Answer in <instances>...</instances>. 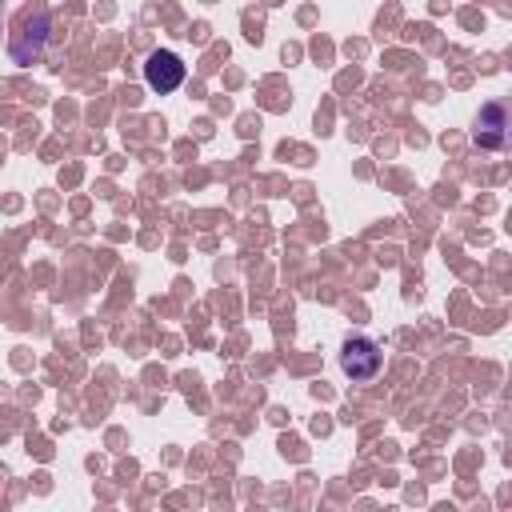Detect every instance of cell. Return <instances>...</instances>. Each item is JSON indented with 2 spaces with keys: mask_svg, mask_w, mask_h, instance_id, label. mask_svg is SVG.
Instances as JSON below:
<instances>
[{
  "mask_svg": "<svg viewBox=\"0 0 512 512\" xmlns=\"http://www.w3.org/2000/svg\"><path fill=\"white\" fill-rule=\"evenodd\" d=\"M472 144L484 148V152H496L508 144V108L488 100L480 104V116H476V128H472Z\"/></svg>",
  "mask_w": 512,
  "mask_h": 512,
  "instance_id": "3957f363",
  "label": "cell"
},
{
  "mask_svg": "<svg viewBox=\"0 0 512 512\" xmlns=\"http://www.w3.org/2000/svg\"><path fill=\"white\" fill-rule=\"evenodd\" d=\"M380 364H384V352H380V344H376L372 336H348V340H344V348H340V368H344V376H352V380H372V376L380 372Z\"/></svg>",
  "mask_w": 512,
  "mask_h": 512,
  "instance_id": "7a4b0ae2",
  "label": "cell"
},
{
  "mask_svg": "<svg viewBox=\"0 0 512 512\" xmlns=\"http://www.w3.org/2000/svg\"><path fill=\"white\" fill-rule=\"evenodd\" d=\"M144 80H148L152 92L168 96V92H176L184 84V60L176 52H168V48H156L148 56V64H144Z\"/></svg>",
  "mask_w": 512,
  "mask_h": 512,
  "instance_id": "277c9868",
  "label": "cell"
},
{
  "mask_svg": "<svg viewBox=\"0 0 512 512\" xmlns=\"http://www.w3.org/2000/svg\"><path fill=\"white\" fill-rule=\"evenodd\" d=\"M48 28H52V16H48L44 4L24 8V12L16 16V24H12V36H8L12 60H16V64H32V60L44 52V44H48Z\"/></svg>",
  "mask_w": 512,
  "mask_h": 512,
  "instance_id": "6da1fadb",
  "label": "cell"
}]
</instances>
